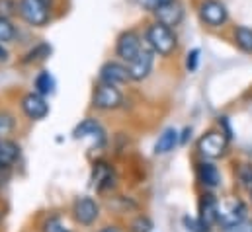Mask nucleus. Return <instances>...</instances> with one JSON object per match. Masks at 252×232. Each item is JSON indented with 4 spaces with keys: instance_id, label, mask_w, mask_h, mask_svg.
Instances as JSON below:
<instances>
[{
    "instance_id": "obj_1",
    "label": "nucleus",
    "mask_w": 252,
    "mask_h": 232,
    "mask_svg": "<svg viewBox=\"0 0 252 232\" xmlns=\"http://www.w3.org/2000/svg\"><path fill=\"white\" fill-rule=\"evenodd\" d=\"M145 39H147L149 47L155 51V55H158V57H170L176 51V45H178L174 29L160 24V22H155L147 28Z\"/></svg>"
},
{
    "instance_id": "obj_2",
    "label": "nucleus",
    "mask_w": 252,
    "mask_h": 232,
    "mask_svg": "<svg viewBox=\"0 0 252 232\" xmlns=\"http://www.w3.org/2000/svg\"><path fill=\"white\" fill-rule=\"evenodd\" d=\"M18 16L32 28H43L51 20V0H18Z\"/></svg>"
},
{
    "instance_id": "obj_3",
    "label": "nucleus",
    "mask_w": 252,
    "mask_h": 232,
    "mask_svg": "<svg viewBox=\"0 0 252 232\" xmlns=\"http://www.w3.org/2000/svg\"><path fill=\"white\" fill-rule=\"evenodd\" d=\"M92 106L100 112H116L124 106V94L118 86L100 82L92 96Z\"/></svg>"
},
{
    "instance_id": "obj_4",
    "label": "nucleus",
    "mask_w": 252,
    "mask_h": 232,
    "mask_svg": "<svg viewBox=\"0 0 252 232\" xmlns=\"http://www.w3.org/2000/svg\"><path fill=\"white\" fill-rule=\"evenodd\" d=\"M197 16L207 28H223L229 20V10L221 0H203L197 6Z\"/></svg>"
},
{
    "instance_id": "obj_5",
    "label": "nucleus",
    "mask_w": 252,
    "mask_h": 232,
    "mask_svg": "<svg viewBox=\"0 0 252 232\" xmlns=\"http://www.w3.org/2000/svg\"><path fill=\"white\" fill-rule=\"evenodd\" d=\"M227 145H229V139L227 135L223 133H217V131H209L207 135H203L197 143V150L209 158V160H215V158H221L227 150Z\"/></svg>"
},
{
    "instance_id": "obj_6",
    "label": "nucleus",
    "mask_w": 252,
    "mask_h": 232,
    "mask_svg": "<svg viewBox=\"0 0 252 232\" xmlns=\"http://www.w3.org/2000/svg\"><path fill=\"white\" fill-rule=\"evenodd\" d=\"M245 219H247V205L243 201L229 199V201H225V203L219 205L217 225H221V229H229L233 225H239Z\"/></svg>"
},
{
    "instance_id": "obj_7",
    "label": "nucleus",
    "mask_w": 252,
    "mask_h": 232,
    "mask_svg": "<svg viewBox=\"0 0 252 232\" xmlns=\"http://www.w3.org/2000/svg\"><path fill=\"white\" fill-rule=\"evenodd\" d=\"M72 217L82 227H92L100 217V205L92 197H78L72 205Z\"/></svg>"
},
{
    "instance_id": "obj_8",
    "label": "nucleus",
    "mask_w": 252,
    "mask_h": 232,
    "mask_svg": "<svg viewBox=\"0 0 252 232\" xmlns=\"http://www.w3.org/2000/svg\"><path fill=\"white\" fill-rule=\"evenodd\" d=\"M20 106H22V112L26 114L28 119L39 121V119H45V117L49 116V104H47L45 96L37 94L35 90H33V92L24 94V98H22Z\"/></svg>"
},
{
    "instance_id": "obj_9",
    "label": "nucleus",
    "mask_w": 252,
    "mask_h": 232,
    "mask_svg": "<svg viewBox=\"0 0 252 232\" xmlns=\"http://www.w3.org/2000/svg\"><path fill=\"white\" fill-rule=\"evenodd\" d=\"M141 49H143V45H141V37H139L137 31L127 29V31H124V33L118 37L116 55L122 58L124 62H127V64L141 53Z\"/></svg>"
},
{
    "instance_id": "obj_10",
    "label": "nucleus",
    "mask_w": 252,
    "mask_h": 232,
    "mask_svg": "<svg viewBox=\"0 0 252 232\" xmlns=\"http://www.w3.org/2000/svg\"><path fill=\"white\" fill-rule=\"evenodd\" d=\"M153 64H155V51L149 49H141V53L133 58L127 66H129V76L135 82H143L145 78H149V74L153 72Z\"/></svg>"
},
{
    "instance_id": "obj_11",
    "label": "nucleus",
    "mask_w": 252,
    "mask_h": 232,
    "mask_svg": "<svg viewBox=\"0 0 252 232\" xmlns=\"http://www.w3.org/2000/svg\"><path fill=\"white\" fill-rule=\"evenodd\" d=\"M74 139H86V141H90L92 146L100 148L106 143V131H104V127L96 119H90L88 117V119H84L82 123L76 125Z\"/></svg>"
},
{
    "instance_id": "obj_12",
    "label": "nucleus",
    "mask_w": 252,
    "mask_h": 232,
    "mask_svg": "<svg viewBox=\"0 0 252 232\" xmlns=\"http://www.w3.org/2000/svg\"><path fill=\"white\" fill-rule=\"evenodd\" d=\"M129 80H131V76H129V66L124 64V62L108 60V62H104L102 68H100V82L120 86V84H126Z\"/></svg>"
},
{
    "instance_id": "obj_13",
    "label": "nucleus",
    "mask_w": 252,
    "mask_h": 232,
    "mask_svg": "<svg viewBox=\"0 0 252 232\" xmlns=\"http://www.w3.org/2000/svg\"><path fill=\"white\" fill-rule=\"evenodd\" d=\"M153 14H155L157 22H160V24H164V26L172 28V29H174L176 26H180V24H182V20H184V8H182V4H180V2H176V0H172V2H166V4L158 6Z\"/></svg>"
},
{
    "instance_id": "obj_14",
    "label": "nucleus",
    "mask_w": 252,
    "mask_h": 232,
    "mask_svg": "<svg viewBox=\"0 0 252 232\" xmlns=\"http://www.w3.org/2000/svg\"><path fill=\"white\" fill-rule=\"evenodd\" d=\"M217 213H219V203L215 201L213 195H203L199 201V221L211 229L217 223Z\"/></svg>"
},
{
    "instance_id": "obj_15",
    "label": "nucleus",
    "mask_w": 252,
    "mask_h": 232,
    "mask_svg": "<svg viewBox=\"0 0 252 232\" xmlns=\"http://www.w3.org/2000/svg\"><path fill=\"white\" fill-rule=\"evenodd\" d=\"M20 158V146L18 143L6 139H0V168L8 170L16 160Z\"/></svg>"
},
{
    "instance_id": "obj_16",
    "label": "nucleus",
    "mask_w": 252,
    "mask_h": 232,
    "mask_svg": "<svg viewBox=\"0 0 252 232\" xmlns=\"http://www.w3.org/2000/svg\"><path fill=\"white\" fill-rule=\"evenodd\" d=\"M178 131L174 129V127H168V129H164L162 131V135L158 137V141H157V145H155V152L157 154H168V152H172L174 148H176V145H178Z\"/></svg>"
},
{
    "instance_id": "obj_17",
    "label": "nucleus",
    "mask_w": 252,
    "mask_h": 232,
    "mask_svg": "<svg viewBox=\"0 0 252 232\" xmlns=\"http://www.w3.org/2000/svg\"><path fill=\"white\" fill-rule=\"evenodd\" d=\"M197 175H199V181L205 185V187H217L219 181H221V174L217 170V166H213L211 162H201L199 168H197Z\"/></svg>"
},
{
    "instance_id": "obj_18",
    "label": "nucleus",
    "mask_w": 252,
    "mask_h": 232,
    "mask_svg": "<svg viewBox=\"0 0 252 232\" xmlns=\"http://www.w3.org/2000/svg\"><path fill=\"white\" fill-rule=\"evenodd\" d=\"M33 90L41 96H51L55 92V78L51 76L49 70L37 72V76L33 78Z\"/></svg>"
},
{
    "instance_id": "obj_19",
    "label": "nucleus",
    "mask_w": 252,
    "mask_h": 232,
    "mask_svg": "<svg viewBox=\"0 0 252 232\" xmlns=\"http://www.w3.org/2000/svg\"><path fill=\"white\" fill-rule=\"evenodd\" d=\"M233 37H235V43H237V47H239L241 51L252 53V29L251 28H247V26H237Z\"/></svg>"
},
{
    "instance_id": "obj_20",
    "label": "nucleus",
    "mask_w": 252,
    "mask_h": 232,
    "mask_svg": "<svg viewBox=\"0 0 252 232\" xmlns=\"http://www.w3.org/2000/svg\"><path fill=\"white\" fill-rule=\"evenodd\" d=\"M16 39V26L10 18L0 16V43H12Z\"/></svg>"
},
{
    "instance_id": "obj_21",
    "label": "nucleus",
    "mask_w": 252,
    "mask_h": 232,
    "mask_svg": "<svg viewBox=\"0 0 252 232\" xmlns=\"http://www.w3.org/2000/svg\"><path fill=\"white\" fill-rule=\"evenodd\" d=\"M16 129V119L10 112L0 110V139H6Z\"/></svg>"
},
{
    "instance_id": "obj_22",
    "label": "nucleus",
    "mask_w": 252,
    "mask_h": 232,
    "mask_svg": "<svg viewBox=\"0 0 252 232\" xmlns=\"http://www.w3.org/2000/svg\"><path fill=\"white\" fill-rule=\"evenodd\" d=\"M129 231L131 232H151L153 231V223H151V219H149V217L139 215V217H135V219L131 221Z\"/></svg>"
},
{
    "instance_id": "obj_23",
    "label": "nucleus",
    "mask_w": 252,
    "mask_h": 232,
    "mask_svg": "<svg viewBox=\"0 0 252 232\" xmlns=\"http://www.w3.org/2000/svg\"><path fill=\"white\" fill-rule=\"evenodd\" d=\"M41 232H70V229L64 225L59 217H51L41 225Z\"/></svg>"
},
{
    "instance_id": "obj_24",
    "label": "nucleus",
    "mask_w": 252,
    "mask_h": 232,
    "mask_svg": "<svg viewBox=\"0 0 252 232\" xmlns=\"http://www.w3.org/2000/svg\"><path fill=\"white\" fill-rule=\"evenodd\" d=\"M110 179H112L110 168H108L106 164H98V166H96V174H94V183L98 185V189L102 191V189H104V183L110 181Z\"/></svg>"
},
{
    "instance_id": "obj_25",
    "label": "nucleus",
    "mask_w": 252,
    "mask_h": 232,
    "mask_svg": "<svg viewBox=\"0 0 252 232\" xmlns=\"http://www.w3.org/2000/svg\"><path fill=\"white\" fill-rule=\"evenodd\" d=\"M49 51H51V49H49L47 45H43V43H41V45H37L35 49H32V51L26 55L24 62H35V60H43V58L49 55Z\"/></svg>"
},
{
    "instance_id": "obj_26",
    "label": "nucleus",
    "mask_w": 252,
    "mask_h": 232,
    "mask_svg": "<svg viewBox=\"0 0 252 232\" xmlns=\"http://www.w3.org/2000/svg\"><path fill=\"white\" fill-rule=\"evenodd\" d=\"M18 14V2L16 0H0V16H14Z\"/></svg>"
},
{
    "instance_id": "obj_27",
    "label": "nucleus",
    "mask_w": 252,
    "mask_h": 232,
    "mask_svg": "<svg viewBox=\"0 0 252 232\" xmlns=\"http://www.w3.org/2000/svg\"><path fill=\"white\" fill-rule=\"evenodd\" d=\"M184 225L188 227L189 232H209V229H207L199 219H189V217H184Z\"/></svg>"
},
{
    "instance_id": "obj_28",
    "label": "nucleus",
    "mask_w": 252,
    "mask_h": 232,
    "mask_svg": "<svg viewBox=\"0 0 252 232\" xmlns=\"http://www.w3.org/2000/svg\"><path fill=\"white\" fill-rule=\"evenodd\" d=\"M239 177H241V181H243V185H245V187L252 189V166H249V164L241 166V170H239Z\"/></svg>"
},
{
    "instance_id": "obj_29",
    "label": "nucleus",
    "mask_w": 252,
    "mask_h": 232,
    "mask_svg": "<svg viewBox=\"0 0 252 232\" xmlns=\"http://www.w3.org/2000/svg\"><path fill=\"white\" fill-rule=\"evenodd\" d=\"M197 64H199V49H191L188 53V57H186V68L189 72H195Z\"/></svg>"
},
{
    "instance_id": "obj_30",
    "label": "nucleus",
    "mask_w": 252,
    "mask_h": 232,
    "mask_svg": "<svg viewBox=\"0 0 252 232\" xmlns=\"http://www.w3.org/2000/svg\"><path fill=\"white\" fill-rule=\"evenodd\" d=\"M223 232H252V221L245 219V221H241L239 225H233V227H229V229H223Z\"/></svg>"
},
{
    "instance_id": "obj_31",
    "label": "nucleus",
    "mask_w": 252,
    "mask_h": 232,
    "mask_svg": "<svg viewBox=\"0 0 252 232\" xmlns=\"http://www.w3.org/2000/svg\"><path fill=\"white\" fill-rule=\"evenodd\" d=\"M145 10H149V12H155L158 6H162V4H166V2H172V0H137Z\"/></svg>"
},
{
    "instance_id": "obj_32",
    "label": "nucleus",
    "mask_w": 252,
    "mask_h": 232,
    "mask_svg": "<svg viewBox=\"0 0 252 232\" xmlns=\"http://www.w3.org/2000/svg\"><path fill=\"white\" fill-rule=\"evenodd\" d=\"M8 58H10L8 49L4 47V43H0V62H8Z\"/></svg>"
},
{
    "instance_id": "obj_33",
    "label": "nucleus",
    "mask_w": 252,
    "mask_h": 232,
    "mask_svg": "<svg viewBox=\"0 0 252 232\" xmlns=\"http://www.w3.org/2000/svg\"><path fill=\"white\" fill-rule=\"evenodd\" d=\"M98 232H124L120 227H116V225H112V227H106V229H102V231H98Z\"/></svg>"
},
{
    "instance_id": "obj_34",
    "label": "nucleus",
    "mask_w": 252,
    "mask_h": 232,
    "mask_svg": "<svg viewBox=\"0 0 252 232\" xmlns=\"http://www.w3.org/2000/svg\"><path fill=\"white\" fill-rule=\"evenodd\" d=\"M188 135H191V129H184V137H182V141H180L182 145L186 143V139H188Z\"/></svg>"
},
{
    "instance_id": "obj_35",
    "label": "nucleus",
    "mask_w": 252,
    "mask_h": 232,
    "mask_svg": "<svg viewBox=\"0 0 252 232\" xmlns=\"http://www.w3.org/2000/svg\"><path fill=\"white\" fill-rule=\"evenodd\" d=\"M2 217H4V213H2V211H0V223H2Z\"/></svg>"
}]
</instances>
